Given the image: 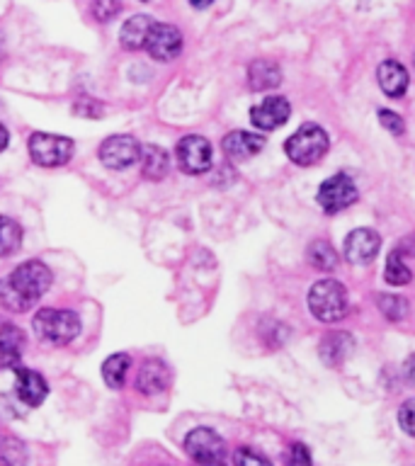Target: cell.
<instances>
[{
    "label": "cell",
    "mask_w": 415,
    "mask_h": 466,
    "mask_svg": "<svg viewBox=\"0 0 415 466\" xmlns=\"http://www.w3.org/2000/svg\"><path fill=\"white\" fill-rule=\"evenodd\" d=\"M51 269L39 260L17 265L7 277L0 279V306L13 313L29 311L49 291Z\"/></svg>",
    "instance_id": "6da1fadb"
},
{
    "label": "cell",
    "mask_w": 415,
    "mask_h": 466,
    "mask_svg": "<svg viewBox=\"0 0 415 466\" xmlns=\"http://www.w3.org/2000/svg\"><path fill=\"white\" fill-rule=\"evenodd\" d=\"M328 148H330V138H328L326 129H320L319 124H304V127H299L287 138V144H284V151H287L291 163L304 167L323 160Z\"/></svg>",
    "instance_id": "7a4b0ae2"
},
{
    "label": "cell",
    "mask_w": 415,
    "mask_h": 466,
    "mask_svg": "<svg viewBox=\"0 0 415 466\" xmlns=\"http://www.w3.org/2000/svg\"><path fill=\"white\" fill-rule=\"evenodd\" d=\"M36 335L51 345H68L80 333L78 313L71 309H39L32 319Z\"/></svg>",
    "instance_id": "3957f363"
},
{
    "label": "cell",
    "mask_w": 415,
    "mask_h": 466,
    "mask_svg": "<svg viewBox=\"0 0 415 466\" xmlns=\"http://www.w3.org/2000/svg\"><path fill=\"white\" fill-rule=\"evenodd\" d=\"M309 309L323 323H335L348 311V289L338 279H320L309 291Z\"/></svg>",
    "instance_id": "277c9868"
},
{
    "label": "cell",
    "mask_w": 415,
    "mask_h": 466,
    "mask_svg": "<svg viewBox=\"0 0 415 466\" xmlns=\"http://www.w3.org/2000/svg\"><path fill=\"white\" fill-rule=\"evenodd\" d=\"M73 138L61 137V134H46V131H35L29 137V156L36 166L58 167L66 166L73 156Z\"/></svg>",
    "instance_id": "5b68a950"
},
{
    "label": "cell",
    "mask_w": 415,
    "mask_h": 466,
    "mask_svg": "<svg viewBox=\"0 0 415 466\" xmlns=\"http://www.w3.org/2000/svg\"><path fill=\"white\" fill-rule=\"evenodd\" d=\"M185 451L197 466H226V442L211 428H195L185 437Z\"/></svg>",
    "instance_id": "8992f818"
},
{
    "label": "cell",
    "mask_w": 415,
    "mask_h": 466,
    "mask_svg": "<svg viewBox=\"0 0 415 466\" xmlns=\"http://www.w3.org/2000/svg\"><path fill=\"white\" fill-rule=\"evenodd\" d=\"M175 158L180 166L182 173L187 175H204L214 163V153H211V144L204 137H182L177 148H175Z\"/></svg>",
    "instance_id": "52a82bcc"
},
{
    "label": "cell",
    "mask_w": 415,
    "mask_h": 466,
    "mask_svg": "<svg viewBox=\"0 0 415 466\" xmlns=\"http://www.w3.org/2000/svg\"><path fill=\"white\" fill-rule=\"evenodd\" d=\"M357 197H359V192H357L355 180L345 173L328 177L319 187V204L326 214H338V211L348 209L357 202Z\"/></svg>",
    "instance_id": "ba28073f"
},
{
    "label": "cell",
    "mask_w": 415,
    "mask_h": 466,
    "mask_svg": "<svg viewBox=\"0 0 415 466\" xmlns=\"http://www.w3.org/2000/svg\"><path fill=\"white\" fill-rule=\"evenodd\" d=\"M97 156H100L102 166L109 167V170H127L141 158V146L134 137L115 134V137H107L102 141Z\"/></svg>",
    "instance_id": "9c48e42d"
},
{
    "label": "cell",
    "mask_w": 415,
    "mask_h": 466,
    "mask_svg": "<svg viewBox=\"0 0 415 466\" xmlns=\"http://www.w3.org/2000/svg\"><path fill=\"white\" fill-rule=\"evenodd\" d=\"M146 49L156 61H173L180 56L182 51V32L173 25L153 22L151 32L146 36Z\"/></svg>",
    "instance_id": "30bf717a"
},
{
    "label": "cell",
    "mask_w": 415,
    "mask_h": 466,
    "mask_svg": "<svg viewBox=\"0 0 415 466\" xmlns=\"http://www.w3.org/2000/svg\"><path fill=\"white\" fill-rule=\"evenodd\" d=\"M291 115V105L287 97L282 95H269L262 102H258L253 109H250V122L253 127H258L260 131H272L279 129L282 124H287Z\"/></svg>",
    "instance_id": "8fae6325"
},
{
    "label": "cell",
    "mask_w": 415,
    "mask_h": 466,
    "mask_svg": "<svg viewBox=\"0 0 415 466\" xmlns=\"http://www.w3.org/2000/svg\"><path fill=\"white\" fill-rule=\"evenodd\" d=\"M379 248H381V238H379L377 231H371V228H355L345 238L342 253H345V260L349 265H369L379 255Z\"/></svg>",
    "instance_id": "7c38bea8"
},
{
    "label": "cell",
    "mask_w": 415,
    "mask_h": 466,
    "mask_svg": "<svg viewBox=\"0 0 415 466\" xmlns=\"http://www.w3.org/2000/svg\"><path fill=\"white\" fill-rule=\"evenodd\" d=\"M15 393L17 399L29 408L42 406L44 399L49 396V384L42 374L27 370V367H15Z\"/></svg>",
    "instance_id": "4fadbf2b"
},
{
    "label": "cell",
    "mask_w": 415,
    "mask_h": 466,
    "mask_svg": "<svg viewBox=\"0 0 415 466\" xmlns=\"http://www.w3.org/2000/svg\"><path fill=\"white\" fill-rule=\"evenodd\" d=\"M221 146H224V153L231 160H248L265 148V137L253 134V131H231Z\"/></svg>",
    "instance_id": "5bb4252c"
},
{
    "label": "cell",
    "mask_w": 415,
    "mask_h": 466,
    "mask_svg": "<svg viewBox=\"0 0 415 466\" xmlns=\"http://www.w3.org/2000/svg\"><path fill=\"white\" fill-rule=\"evenodd\" d=\"M167 381H170V371L160 360H146L141 364L137 377V389L146 396H156V393L166 391Z\"/></svg>",
    "instance_id": "9a60e30c"
},
{
    "label": "cell",
    "mask_w": 415,
    "mask_h": 466,
    "mask_svg": "<svg viewBox=\"0 0 415 466\" xmlns=\"http://www.w3.org/2000/svg\"><path fill=\"white\" fill-rule=\"evenodd\" d=\"M377 76L379 86H381V90H384L391 100H399V97L406 95L410 78H408V71L399 64V61H393V58L384 61V64L379 66Z\"/></svg>",
    "instance_id": "2e32d148"
},
{
    "label": "cell",
    "mask_w": 415,
    "mask_h": 466,
    "mask_svg": "<svg viewBox=\"0 0 415 466\" xmlns=\"http://www.w3.org/2000/svg\"><path fill=\"white\" fill-rule=\"evenodd\" d=\"M22 342L25 335L20 333V328L0 323V370H15L20 364Z\"/></svg>",
    "instance_id": "e0dca14e"
},
{
    "label": "cell",
    "mask_w": 415,
    "mask_h": 466,
    "mask_svg": "<svg viewBox=\"0 0 415 466\" xmlns=\"http://www.w3.org/2000/svg\"><path fill=\"white\" fill-rule=\"evenodd\" d=\"M151 27H153V20L148 17V15H134V17H129V20L124 22L119 42H122L124 49H129V51L144 49L146 36H148Z\"/></svg>",
    "instance_id": "ac0fdd59"
},
{
    "label": "cell",
    "mask_w": 415,
    "mask_h": 466,
    "mask_svg": "<svg viewBox=\"0 0 415 466\" xmlns=\"http://www.w3.org/2000/svg\"><path fill=\"white\" fill-rule=\"evenodd\" d=\"M141 173L148 177V180H163L170 170V156H167L166 148L160 146H144L141 148Z\"/></svg>",
    "instance_id": "d6986e66"
},
{
    "label": "cell",
    "mask_w": 415,
    "mask_h": 466,
    "mask_svg": "<svg viewBox=\"0 0 415 466\" xmlns=\"http://www.w3.org/2000/svg\"><path fill=\"white\" fill-rule=\"evenodd\" d=\"M282 80V71L275 61H268V58H258L248 68V83L253 90H269V87L279 86Z\"/></svg>",
    "instance_id": "ffe728a7"
},
{
    "label": "cell",
    "mask_w": 415,
    "mask_h": 466,
    "mask_svg": "<svg viewBox=\"0 0 415 466\" xmlns=\"http://www.w3.org/2000/svg\"><path fill=\"white\" fill-rule=\"evenodd\" d=\"M131 370V357L124 355V352H116V355H109L102 364V379L109 389H122L124 381H127V374Z\"/></svg>",
    "instance_id": "44dd1931"
},
{
    "label": "cell",
    "mask_w": 415,
    "mask_h": 466,
    "mask_svg": "<svg viewBox=\"0 0 415 466\" xmlns=\"http://www.w3.org/2000/svg\"><path fill=\"white\" fill-rule=\"evenodd\" d=\"M355 348V342L352 338L345 333H335L328 335L326 340L320 342V357L326 360V364L335 367V364H340L345 357L349 355V350Z\"/></svg>",
    "instance_id": "7402d4cb"
},
{
    "label": "cell",
    "mask_w": 415,
    "mask_h": 466,
    "mask_svg": "<svg viewBox=\"0 0 415 466\" xmlns=\"http://www.w3.org/2000/svg\"><path fill=\"white\" fill-rule=\"evenodd\" d=\"M22 246V226L10 217H0V258H10Z\"/></svg>",
    "instance_id": "603a6c76"
},
{
    "label": "cell",
    "mask_w": 415,
    "mask_h": 466,
    "mask_svg": "<svg viewBox=\"0 0 415 466\" xmlns=\"http://www.w3.org/2000/svg\"><path fill=\"white\" fill-rule=\"evenodd\" d=\"M338 250L328 240H313L309 246V262L320 272H333L338 268Z\"/></svg>",
    "instance_id": "cb8c5ba5"
},
{
    "label": "cell",
    "mask_w": 415,
    "mask_h": 466,
    "mask_svg": "<svg viewBox=\"0 0 415 466\" xmlns=\"http://www.w3.org/2000/svg\"><path fill=\"white\" fill-rule=\"evenodd\" d=\"M403 248H393L391 253H389V258H386V282L393 284V287H403V284H408L410 279H413V275H410V268L406 265V260H403Z\"/></svg>",
    "instance_id": "d4e9b609"
},
{
    "label": "cell",
    "mask_w": 415,
    "mask_h": 466,
    "mask_svg": "<svg viewBox=\"0 0 415 466\" xmlns=\"http://www.w3.org/2000/svg\"><path fill=\"white\" fill-rule=\"evenodd\" d=\"M379 309L384 311L389 320H403L408 313V301L403 297H396V294H381L379 297Z\"/></svg>",
    "instance_id": "484cf974"
},
{
    "label": "cell",
    "mask_w": 415,
    "mask_h": 466,
    "mask_svg": "<svg viewBox=\"0 0 415 466\" xmlns=\"http://www.w3.org/2000/svg\"><path fill=\"white\" fill-rule=\"evenodd\" d=\"M233 464L236 466H272L265 454L260 451L250 450V447H238V450L233 451Z\"/></svg>",
    "instance_id": "4316f807"
},
{
    "label": "cell",
    "mask_w": 415,
    "mask_h": 466,
    "mask_svg": "<svg viewBox=\"0 0 415 466\" xmlns=\"http://www.w3.org/2000/svg\"><path fill=\"white\" fill-rule=\"evenodd\" d=\"M379 124H381L386 131H391L393 137H400V134L406 131L403 119H400L396 112H391V109H379Z\"/></svg>",
    "instance_id": "83f0119b"
},
{
    "label": "cell",
    "mask_w": 415,
    "mask_h": 466,
    "mask_svg": "<svg viewBox=\"0 0 415 466\" xmlns=\"http://www.w3.org/2000/svg\"><path fill=\"white\" fill-rule=\"evenodd\" d=\"M399 425L403 432L415 437V399H408L403 406L399 408Z\"/></svg>",
    "instance_id": "f1b7e54d"
},
{
    "label": "cell",
    "mask_w": 415,
    "mask_h": 466,
    "mask_svg": "<svg viewBox=\"0 0 415 466\" xmlns=\"http://www.w3.org/2000/svg\"><path fill=\"white\" fill-rule=\"evenodd\" d=\"M122 10V3L119 0H95L93 13L100 22H109L116 13Z\"/></svg>",
    "instance_id": "f546056e"
},
{
    "label": "cell",
    "mask_w": 415,
    "mask_h": 466,
    "mask_svg": "<svg viewBox=\"0 0 415 466\" xmlns=\"http://www.w3.org/2000/svg\"><path fill=\"white\" fill-rule=\"evenodd\" d=\"M287 466H313L311 451L306 450V444H291Z\"/></svg>",
    "instance_id": "4dcf8cb0"
},
{
    "label": "cell",
    "mask_w": 415,
    "mask_h": 466,
    "mask_svg": "<svg viewBox=\"0 0 415 466\" xmlns=\"http://www.w3.org/2000/svg\"><path fill=\"white\" fill-rule=\"evenodd\" d=\"M406 374H408V379H410V381H413V384H415V355L408 357V362H406Z\"/></svg>",
    "instance_id": "1f68e13d"
},
{
    "label": "cell",
    "mask_w": 415,
    "mask_h": 466,
    "mask_svg": "<svg viewBox=\"0 0 415 466\" xmlns=\"http://www.w3.org/2000/svg\"><path fill=\"white\" fill-rule=\"evenodd\" d=\"M7 141H10V134H7V129L0 124V151H5L7 148Z\"/></svg>",
    "instance_id": "d6a6232c"
},
{
    "label": "cell",
    "mask_w": 415,
    "mask_h": 466,
    "mask_svg": "<svg viewBox=\"0 0 415 466\" xmlns=\"http://www.w3.org/2000/svg\"><path fill=\"white\" fill-rule=\"evenodd\" d=\"M192 3V7H197V10H204V7H209L214 0H189Z\"/></svg>",
    "instance_id": "836d02e7"
},
{
    "label": "cell",
    "mask_w": 415,
    "mask_h": 466,
    "mask_svg": "<svg viewBox=\"0 0 415 466\" xmlns=\"http://www.w3.org/2000/svg\"><path fill=\"white\" fill-rule=\"evenodd\" d=\"M144 3H148V0H144Z\"/></svg>",
    "instance_id": "e575fe53"
},
{
    "label": "cell",
    "mask_w": 415,
    "mask_h": 466,
    "mask_svg": "<svg viewBox=\"0 0 415 466\" xmlns=\"http://www.w3.org/2000/svg\"><path fill=\"white\" fill-rule=\"evenodd\" d=\"M413 64H415V58H413Z\"/></svg>",
    "instance_id": "d590c367"
}]
</instances>
